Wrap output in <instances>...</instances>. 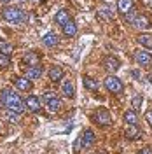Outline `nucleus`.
<instances>
[{"mask_svg":"<svg viewBox=\"0 0 152 154\" xmlns=\"http://www.w3.org/2000/svg\"><path fill=\"white\" fill-rule=\"evenodd\" d=\"M142 102H143V98H142V95H136L131 100V105H133V109L136 110V109H140V105H142Z\"/></svg>","mask_w":152,"mask_h":154,"instance_id":"28","label":"nucleus"},{"mask_svg":"<svg viewBox=\"0 0 152 154\" xmlns=\"http://www.w3.org/2000/svg\"><path fill=\"white\" fill-rule=\"evenodd\" d=\"M82 82H84V88L87 89V91H96V89H98V81H96L95 77L86 75Z\"/></svg>","mask_w":152,"mask_h":154,"instance_id":"20","label":"nucleus"},{"mask_svg":"<svg viewBox=\"0 0 152 154\" xmlns=\"http://www.w3.org/2000/svg\"><path fill=\"white\" fill-rule=\"evenodd\" d=\"M9 65H11L9 56H7V54H2V53H0V68H7Z\"/></svg>","mask_w":152,"mask_h":154,"instance_id":"27","label":"nucleus"},{"mask_svg":"<svg viewBox=\"0 0 152 154\" xmlns=\"http://www.w3.org/2000/svg\"><path fill=\"white\" fill-rule=\"evenodd\" d=\"M138 154H152V149H149V147H143L142 151H138Z\"/></svg>","mask_w":152,"mask_h":154,"instance_id":"30","label":"nucleus"},{"mask_svg":"<svg viewBox=\"0 0 152 154\" xmlns=\"http://www.w3.org/2000/svg\"><path fill=\"white\" fill-rule=\"evenodd\" d=\"M42 44H44L46 48H56L58 35H56V33H47V35H44V38H42Z\"/></svg>","mask_w":152,"mask_h":154,"instance_id":"17","label":"nucleus"},{"mask_svg":"<svg viewBox=\"0 0 152 154\" xmlns=\"http://www.w3.org/2000/svg\"><path fill=\"white\" fill-rule=\"evenodd\" d=\"M119 67H121V63H119L117 58H112V56L105 58V68H107L108 72H117Z\"/></svg>","mask_w":152,"mask_h":154,"instance_id":"13","label":"nucleus"},{"mask_svg":"<svg viewBox=\"0 0 152 154\" xmlns=\"http://www.w3.org/2000/svg\"><path fill=\"white\" fill-rule=\"evenodd\" d=\"M150 121H152V114H150Z\"/></svg>","mask_w":152,"mask_h":154,"instance_id":"34","label":"nucleus"},{"mask_svg":"<svg viewBox=\"0 0 152 154\" xmlns=\"http://www.w3.org/2000/svg\"><path fill=\"white\" fill-rule=\"evenodd\" d=\"M23 60H25V63H30V67H35V65H38V61H40V56H38V53L30 51V53H26L23 56Z\"/></svg>","mask_w":152,"mask_h":154,"instance_id":"15","label":"nucleus"},{"mask_svg":"<svg viewBox=\"0 0 152 154\" xmlns=\"http://www.w3.org/2000/svg\"><path fill=\"white\" fill-rule=\"evenodd\" d=\"M124 135H126V138H129V140H136V138H140L142 131L138 130V126L136 125H126V131H124Z\"/></svg>","mask_w":152,"mask_h":154,"instance_id":"9","label":"nucleus"},{"mask_svg":"<svg viewBox=\"0 0 152 154\" xmlns=\"http://www.w3.org/2000/svg\"><path fill=\"white\" fill-rule=\"evenodd\" d=\"M14 86L18 88L19 91H30L32 89V81L26 79V77H18L14 81Z\"/></svg>","mask_w":152,"mask_h":154,"instance_id":"11","label":"nucleus"},{"mask_svg":"<svg viewBox=\"0 0 152 154\" xmlns=\"http://www.w3.org/2000/svg\"><path fill=\"white\" fill-rule=\"evenodd\" d=\"M133 25L136 26V28H140V30H145V28H149V19L145 18V16H138L136 14V18H135V21H133Z\"/></svg>","mask_w":152,"mask_h":154,"instance_id":"22","label":"nucleus"},{"mask_svg":"<svg viewBox=\"0 0 152 154\" xmlns=\"http://www.w3.org/2000/svg\"><path fill=\"white\" fill-rule=\"evenodd\" d=\"M149 82H152V74H150V75H149Z\"/></svg>","mask_w":152,"mask_h":154,"instance_id":"32","label":"nucleus"},{"mask_svg":"<svg viewBox=\"0 0 152 154\" xmlns=\"http://www.w3.org/2000/svg\"><path fill=\"white\" fill-rule=\"evenodd\" d=\"M95 121L100 126H108L110 123H112V116H110L108 110L100 109V110H96V112H95Z\"/></svg>","mask_w":152,"mask_h":154,"instance_id":"5","label":"nucleus"},{"mask_svg":"<svg viewBox=\"0 0 152 154\" xmlns=\"http://www.w3.org/2000/svg\"><path fill=\"white\" fill-rule=\"evenodd\" d=\"M0 102L7 107V110H14L18 114H21L25 110V100H21V96L18 93H14V91L4 89L0 93Z\"/></svg>","mask_w":152,"mask_h":154,"instance_id":"1","label":"nucleus"},{"mask_svg":"<svg viewBox=\"0 0 152 154\" xmlns=\"http://www.w3.org/2000/svg\"><path fill=\"white\" fill-rule=\"evenodd\" d=\"M138 42L142 44L143 48L150 49L152 48V33H140L138 35Z\"/></svg>","mask_w":152,"mask_h":154,"instance_id":"21","label":"nucleus"},{"mask_svg":"<svg viewBox=\"0 0 152 154\" xmlns=\"http://www.w3.org/2000/svg\"><path fill=\"white\" fill-rule=\"evenodd\" d=\"M25 109H28L30 112H38L40 110V98L38 96H28L25 100Z\"/></svg>","mask_w":152,"mask_h":154,"instance_id":"7","label":"nucleus"},{"mask_svg":"<svg viewBox=\"0 0 152 154\" xmlns=\"http://www.w3.org/2000/svg\"><path fill=\"white\" fill-rule=\"evenodd\" d=\"M96 18L103 19V21H112V19H114V12L108 9V7H102V9L96 12Z\"/></svg>","mask_w":152,"mask_h":154,"instance_id":"14","label":"nucleus"},{"mask_svg":"<svg viewBox=\"0 0 152 154\" xmlns=\"http://www.w3.org/2000/svg\"><path fill=\"white\" fill-rule=\"evenodd\" d=\"M79 138H81V145H82L84 149H89L91 145L95 144V133H93L91 130H86Z\"/></svg>","mask_w":152,"mask_h":154,"instance_id":"8","label":"nucleus"},{"mask_svg":"<svg viewBox=\"0 0 152 154\" xmlns=\"http://www.w3.org/2000/svg\"><path fill=\"white\" fill-rule=\"evenodd\" d=\"M131 75H133L135 79H140V77H142V75H140V72H138V70H131Z\"/></svg>","mask_w":152,"mask_h":154,"instance_id":"31","label":"nucleus"},{"mask_svg":"<svg viewBox=\"0 0 152 154\" xmlns=\"http://www.w3.org/2000/svg\"><path fill=\"white\" fill-rule=\"evenodd\" d=\"M105 88H107V91H110V93H115V95H119V93H123V82L114 75H108L105 79Z\"/></svg>","mask_w":152,"mask_h":154,"instance_id":"4","label":"nucleus"},{"mask_svg":"<svg viewBox=\"0 0 152 154\" xmlns=\"http://www.w3.org/2000/svg\"><path fill=\"white\" fill-rule=\"evenodd\" d=\"M63 33L67 35V37H74L77 33V25L70 19V21H67L65 25H63Z\"/></svg>","mask_w":152,"mask_h":154,"instance_id":"18","label":"nucleus"},{"mask_svg":"<svg viewBox=\"0 0 152 154\" xmlns=\"http://www.w3.org/2000/svg\"><path fill=\"white\" fill-rule=\"evenodd\" d=\"M124 121H126V125H136L138 123V116L135 110H126L124 112Z\"/></svg>","mask_w":152,"mask_h":154,"instance_id":"23","label":"nucleus"},{"mask_svg":"<svg viewBox=\"0 0 152 154\" xmlns=\"http://www.w3.org/2000/svg\"><path fill=\"white\" fill-rule=\"evenodd\" d=\"M63 77V68L61 67H53L49 70V79L51 81H59Z\"/></svg>","mask_w":152,"mask_h":154,"instance_id":"24","label":"nucleus"},{"mask_svg":"<svg viewBox=\"0 0 152 154\" xmlns=\"http://www.w3.org/2000/svg\"><path fill=\"white\" fill-rule=\"evenodd\" d=\"M42 74H44V68L38 67V65H35V67L28 68V72H26V79H30V81H33V79H40Z\"/></svg>","mask_w":152,"mask_h":154,"instance_id":"12","label":"nucleus"},{"mask_svg":"<svg viewBox=\"0 0 152 154\" xmlns=\"http://www.w3.org/2000/svg\"><path fill=\"white\" fill-rule=\"evenodd\" d=\"M44 102H46V109H47L49 112H53V114L61 109V100L54 93H46L44 95Z\"/></svg>","mask_w":152,"mask_h":154,"instance_id":"3","label":"nucleus"},{"mask_svg":"<svg viewBox=\"0 0 152 154\" xmlns=\"http://www.w3.org/2000/svg\"><path fill=\"white\" fill-rule=\"evenodd\" d=\"M135 61H136L138 65H142V67H147V65L152 63V56L147 51H136V53H135Z\"/></svg>","mask_w":152,"mask_h":154,"instance_id":"6","label":"nucleus"},{"mask_svg":"<svg viewBox=\"0 0 152 154\" xmlns=\"http://www.w3.org/2000/svg\"><path fill=\"white\" fill-rule=\"evenodd\" d=\"M105 2H112V0H105Z\"/></svg>","mask_w":152,"mask_h":154,"instance_id":"33","label":"nucleus"},{"mask_svg":"<svg viewBox=\"0 0 152 154\" xmlns=\"http://www.w3.org/2000/svg\"><path fill=\"white\" fill-rule=\"evenodd\" d=\"M117 9L123 16H126L128 12L133 11V0H117Z\"/></svg>","mask_w":152,"mask_h":154,"instance_id":"10","label":"nucleus"},{"mask_svg":"<svg viewBox=\"0 0 152 154\" xmlns=\"http://www.w3.org/2000/svg\"><path fill=\"white\" fill-rule=\"evenodd\" d=\"M61 93H63V96H67V98H74L75 88H74V84H72L70 81H65L63 86H61Z\"/></svg>","mask_w":152,"mask_h":154,"instance_id":"16","label":"nucleus"},{"mask_svg":"<svg viewBox=\"0 0 152 154\" xmlns=\"http://www.w3.org/2000/svg\"><path fill=\"white\" fill-rule=\"evenodd\" d=\"M2 18L5 21H9V23H21V21H25L26 14L19 7H5L2 11Z\"/></svg>","mask_w":152,"mask_h":154,"instance_id":"2","label":"nucleus"},{"mask_svg":"<svg viewBox=\"0 0 152 154\" xmlns=\"http://www.w3.org/2000/svg\"><path fill=\"white\" fill-rule=\"evenodd\" d=\"M12 46H11L9 42H5V40H0V53H2V54H7V56H9L11 53H12Z\"/></svg>","mask_w":152,"mask_h":154,"instance_id":"25","label":"nucleus"},{"mask_svg":"<svg viewBox=\"0 0 152 154\" xmlns=\"http://www.w3.org/2000/svg\"><path fill=\"white\" fill-rule=\"evenodd\" d=\"M135 18H136V12H135V11H131V12H128V14H126V16H124V19H126V21H128V23H131V25H133Z\"/></svg>","mask_w":152,"mask_h":154,"instance_id":"29","label":"nucleus"},{"mask_svg":"<svg viewBox=\"0 0 152 154\" xmlns=\"http://www.w3.org/2000/svg\"><path fill=\"white\" fill-rule=\"evenodd\" d=\"M5 116H7V119H9L11 123H18L19 121V114L18 112H14V110H7Z\"/></svg>","mask_w":152,"mask_h":154,"instance_id":"26","label":"nucleus"},{"mask_svg":"<svg viewBox=\"0 0 152 154\" xmlns=\"http://www.w3.org/2000/svg\"><path fill=\"white\" fill-rule=\"evenodd\" d=\"M150 5H152V0H150Z\"/></svg>","mask_w":152,"mask_h":154,"instance_id":"35","label":"nucleus"},{"mask_svg":"<svg viewBox=\"0 0 152 154\" xmlns=\"http://www.w3.org/2000/svg\"><path fill=\"white\" fill-rule=\"evenodd\" d=\"M54 21H56L58 25H61V26H63L67 21H70V14H68L65 9H59L56 12V16H54Z\"/></svg>","mask_w":152,"mask_h":154,"instance_id":"19","label":"nucleus"}]
</instances>
